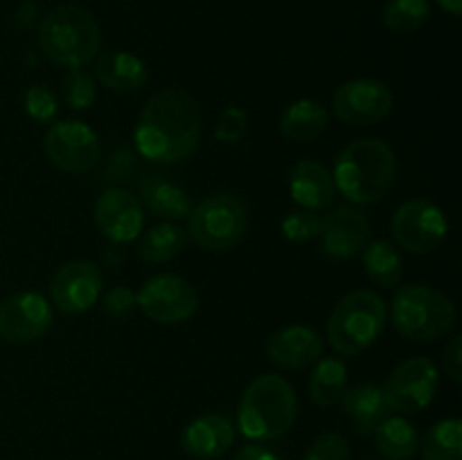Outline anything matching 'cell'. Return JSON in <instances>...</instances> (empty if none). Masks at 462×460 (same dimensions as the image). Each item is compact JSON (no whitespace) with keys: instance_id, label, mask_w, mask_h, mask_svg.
<instances>
[{"instance_id":"44dd1931","label":"cell","mask_w":462,"mask_h":460,"mask_svg":"<svg viewBox=\"0 0 462 460\" xmlns=\"http://www.w3.org/2000/svg\"><path fill=\"white\" fill-rule=\"evenodd\" d=\"M140 198L153 215L167 221H179L192 212V198L180 185L165 174H147L140 180Z\"/></svg>"},{"instance_id":"d4e9b609","label":"cell","mask_w":462,"mask_h":460,"mask_svg":"<svg viewBox=\"0 0 462 460\" xmlns=\"http://www.w3.org/2000/svg\"><path fill=\"white\" fill-rule=\"evenodd\" d=\"M347 391V370L346 363L337 356L316 361V368L310 379V397L320 409H329L341 401L343 392Z\"/></svg>"},{"instance_id":"4dcf8cb0","label":"cell","mask_w":462,"mask_h":460,"mask_svg":"<svg viewBox=\"0 0 462 460\" xmlns=\"http://www.w3.org/2000/svg\"><path fill=\"white\" fill-rule=\"evenodd\" d=\"M320 225H323V216L316 215V210H291L282 219V235L289 242L307 244L320 235Z\"/></svg>"},{"instance_id":"1f68e13d","label":"cell","mask_w":462,"mask_h":460,"mask_svg":"<svg viewBox=\"0 0 462 460\" xmlns=\"http://www.w3.org/2000/svg\"><path fill=\"white\" fill-rule=\"evenodd\" d=\"M23 106H25V113L34 122H41V124H48L57 117L59 104L57 97H54L52 90H48L45 86H30L23 95Z\"/></svg>"},{"instance_id":"3957f363","label":"cell","mask_w":462,"mask_h":460,"mask_svg":"<svg viewBox=\"0 0 462 460\" xmlns=\"http://www.w3.org/2000/svg\"><path fill=\"white\" fill-rule=\"evenodd\" d=\"M298 418L293 386L280 374H260L244 391L237 409L239 431L251 440H278Z\"/></svg>"},{"instance_id":"f546056e","label":"cell","mask_w":462,"mask_h":460,"mask_svg":"<svg viewBox=\"0 0 462 460\" xmlns=\"http://www.w3.org/2000/svg\"><path fill=\"white\" fill-rule=\"evenodd\" d=\"M61 95L68 106L81 111V108H88L95 104L97 86L84 68H70V72H66V77L61 79Z\"/></svg>"},{"instance_id":"4fadbf2b","label":"cell","mask_w":462,"mask_h":460,"mask_svg":"<svg viewBox=\"0 0 462 460\" xmlns=\"http://www.w3.org/2000/svg\"><path fill=\"white\" fill-rule=\"evenodd\" d=\"M332 106L346 124H377L393 111V93L379 79H352L334 93Z\"/></svg>"},{"instance_id":"4316f807","label":"cell","mask_w":462,"mask_h":460,"mask_svg":"<svg viewBox=\"0 0 462 460\" xmlns=\"http://www.w3.org/2000/svg\"><path fill=\"white\" fill-rule=\"evenodd\" d=\"M188 244V233L174 221L152 225L138 242V255L144 262H170Z\"/></svg>"},{"instance_id":"603a6c76","label":"cell","mask_w":462,"mask_h":460,"mask_svg":"<svg viewBox=\"0 0 462 460\" xmlns=\"http://www.w3.org/2000/svg\"><path fill=\"white\" fill-rule=\"evenodd\" d=\"M329 124V113L323 104L314 99H298L289 104L287 111L282 113L280 120V131L287 140L293 143H307L323 133Z\"/></svg>"},{"instance_id":"74e56055","label":"cell","mask_w":462,"mask_h":460,"mask_svg":"<svg viewBox=\"0 0 462 460\" xmlns=\"http://www.w3.org/2000/svg\"><path fill=\"white\" fill-rule=\"evenodd\" d=\"M233 460H278V455H275L273 451L264 449V446L246 445L235 454Z\"/></svg>"},{"instance_id":"ffe728a7","label":"cell","mask_w":462,"mask_h":460,"mask_svg":"<svg viewBox=\"0 0 462 460\" xmlns=\"http://www.w3.org/2000/svg\"><path fill=\"white\" fill-rule=\"evenodd\" d=\"M341 401L359 436H373L374 428L391 415V406L383 397L382 386H373V383L347 388Z\"/></svg>"},{"instance_id":"ac0fdd59","label":"cell","mask_w":462,"mask_h":460,"mask_svg":"<svg viewBox=\"0 0 462 460\" xmlns=\"http://www.w3.org/2000/svg\"><path fill=\"white\" fill-rule=\"evenodd\" d=\"M235 442V427L228 418L219 413L199 415L197 419L185 427L180 436V446L188 455L197 460H217Z\"/></svg>"},{"instance_id":"ba28073f","label":"cell","mask_w":462,"mask_h":460,"mask_svg":"<svg viewBox=\"0 0 462 460\" xmlns=\"http://www.w3.org/2000/svg\"><path fill=\"white\" fill-rule=\"evenodd\" d=\"M135 305L147 318L161 325L185 323L199 307V293L185 278L174 273H161L149 278L135 296Z\"/></svg>"},{"instance_id":"83f0119b","label":"cell","mask_w":462,"mask_h":460,"mask_svg":"<svg viewBox=\"0 0 462 460\" xmlns=\"http://www.w3.org/2000/svg\"><path fill=\"white\" fill-rule=\"evenodd\" d=\"M424 460H462V422L440 419L427 431L422 442Z\"/></svg>"},{"instance_id":"30bf717a","label":"cell","mask_w":462,"mask_h":460,"mask_svg":"<svg viewBox=\"0 0 462 460\" xmlns=\"http://www.w3.org/2000/svg\"><path fill=\"white\" fill-rule=\"evenodd\" d=\"M447 228L445 212L427 198L402 203L393 215V235L397 244L415 255L436 251L445 242Z\"/></svg>"},{"instance_id":"9a60e30c","label":"cell","mask_w":462,"mask_h":460,"mask_svg":"<svg viewBox=\"0 0 462 460\" xmlns=\"http://www.w3.org/2000/svg\"><path fill=\"white\" fill-rule=\"evenodd\" d=\"M95 224L106 239L129 244L140 235L144 224L143 206L129 189L111 188L95 201Z\"/></svg>"},{"instance_id":"cb8c5ba5","label":"cell","mask_w":462,"mask_h":460,"mask_svg":"<svg viewBox=\"0 0 462 460\" xmlns=\"http://www.w3.org/2000/svg\"><path fill=\"white\" fill-rule=\"evenodd\" d=\"M374 445L379 454L388 460H409L418 454L420 437L413 424L404 418H391L388 415L377 428H374Z\"/></svg>"},{"instance_id":"d590c367","label":"cell","mask_w":462,"mask_h":460,"mask_svg":"<svg viewBox=\"0 0 462 460\" xmlns=\"http://www.w3.org/2000/svg\"><path fill=\"white\" fill-rule=\"evenodd\" d=\"M442 365H445V373L449 374L451 382H462V336H454L447 343Z\"/></svg>"},{"instance_id":"e0dca14e","label":"cell","mask_w":462,"mask_h":460,"mask_svg":"<svg viewBox=\"0 0 462 460\" xmlns=\"http://www.w3.org/2000/svg\"><path fill=\"white\" fill-rule=\"evenodd\" d=\"M266 354L284 370H300L316 363L323 354V338L305 325H289L278 329L266 341Z\"/></svg>"},{"instance_id":"5bb4252c","label":"cell","mask_w":462,"mask_h":460,"mask_svg":"<svg viewBox=\"0 0 462 460\" xmlns=\"http://www.w3.org/2000/svg\"><path fill=\"white\" fill-rule=\"evenodd\" d=\"M52 325V307L36 291H21L0 302V338L9 343L39 341Z\"/></svg>"},{"instance_id":"8d00e7d4","label":"cell","mask_w":462,"mask_h":460,"mask_svg":"<svg viewBox=\"0 0 462 460\" xmlns=\"http://www.w3.org/2000/svg\"><path fill=\"white\" fill-rule=\"evenodd\" d=\"M36 16H39V9H36V5L23 3L21 7H18L16 16H14V23H16L18 30H30V27H34Z\"/></svg>"},{"instance_id":"9c48e42d","label":"cell","mask_w":462,"mask_h":460,"mask_svg":"<svg viewBox=\"0 0 462 460\" xmlns=\"http://www.w3.org/2000/svg\"><path fill=\"white\" fill-rule=\"evenodd\" d=\"M45 156L68 174H84L99 162L102 147L97 133L79 120L54 122L43 138Z\"/></svg>"},{"instance_id":"6da1fadb","label":"cell","mask_w":462,"mask_h":460,"mask_svg":"<svg viewBox=\"0 0 462 460\" xmlns=\"http://www.w3.org/2000/svg\"><path fill=\"white\" fill-rule=\"evenodd\" d=\"M201 111L189 93L162 88L144 104L135 126V144L147 161L180 162L201 143Z\"/></svg>"},{"instance_id":"f35d334b","label":"cell","mask_w":462,"mask_h":460,"mask_svg":"<svg viewBox=\"0 0 462 460\" xmlns=\"http://www.w3.org/2000/svg\"><path fill=\"white\" fill-rule=\"evenodd\" d=\"M438 5H440L442 9H447L451 16H460L462 14V0H438Z\"/></svg>"},{"instance_id":"52a82bcc","label":"cell","mask_w":462,"mask_h":460,"mask_svg":"<svg viewBox=\"0 0 462 460\" xmlns=\"http://www.w3.org/2000/svg\"><path fill=\"white\" fill-rule=\"evenodd\" d=\"M246 225V206L235 194L221 192L192 207L188 233L206 251H226L244 237Z\"/></svg>"},{"instance_id":"d6a6232c","label":"cell","mask_w":462,"mask_h":460,"mask_svg":"<svg viewBox=\"0 0 462 460\" xmlns=\"http://www.w3.org/2000/svg\"><path fill=\"white\" fill-rule=\"evenodd\" d=\"M305 460H350V445L338 433H323L311 442Z\"/></svg>"},{"instance_id":"7a4b0ae2","label":"cell","mask_w":462,"mask_h":460,"mask_svg":"<svg viewBox=\"0 0 462 460\" xmlns=\"http://www.w3.org/2000/svg\"><path fill=\"white\" fill-rule=\"evenodd\" d=\"M397 158L391 144L379 138H359L347 144L334 162V188L352 203L368 206L391 192Z\"/></svg>"},{"instance_id":"2e32d148","label":"cell","mask_w":462,"mask_h":460,"mask_svg":"<svg viewBox=\"0 0 462 460\" xmlns=\"http://www.w3.org/2000/svg\"><path fill=\"white\" fill-rule=\"evenodd\" d=\"M323 253L334 260H350L370 242V221L350 206H337L323 216L320 225Z\"/></svg>"},{"instance_id":"d6986e66","label":"cell","mask_w":462,"mask_h":460,"mask_svg":"<svg viewBox=\"0 0 462 460\" xmlns=\"http://www.w3.org/2000/svg\"><path fill=\"white\" fill-rule=\"evenodd\" d=\"M291 198L307 210H325L334 201V179L328 167L316 161H300L291 170L289 179Z\"/></svg>"},{"instance_id":"7c38bea8","label":"cell","mask_w":462,"mask_h":460,"mask_svg":"<svg viewBox=\"0 0 462 460\" xmlns=\"http://www.w3.org/2000/svg\"><path fill=\"white\" fill-rule=\"evenodd\" d=\"M102 271L90 260H72L63 264L50 282V298L63 314H84L97 305L102 296Z\"/></svg>"},{"instance_id":"8fae6325","label":"cell","mask_w":462,"mask_h":460,"mask_svg":"<svg viewBox=\"0 0 462 460\" xmlns=\"http://www.w3.org/2000/svg\"><path fill=\"white\" fill-rule=\"evenodd\" d=\"M391 410L400 413H418L427 409L438 391V368L433 361L418 356V359L402 361L388 374L382 386Z\"/></svg>"},{"instance_id":"7402d4cb","label":"cell","mask_w":462,"mask_h":460,"mask_svg":"<svg viewBox=\"0 0 462 460\" xmlns=\"http://www.w3.org/2000/svg\"><path fill=\"white\" fill-rule=\"evenodd\" d=\"M95 79L116 93H134L147 81V66L131 52H106L95 61Z\"/></svg>"},{"instance_id":"e575fe53","label":"cell","mask_w":462,"mask_h":460,"mask_svg":"<svg viewBox=\"0 0 462 460\" xmlns=\"http://www.w3.org/2000/svg\"><path fill=\"white\" fill-rule=\"evenodd\" d=\"M135 307V293L129 287H116L102 296L104 314L111 318H126Z\"/></svg>"},{"instance_id":"484cf974","label":"cell","mask_w":462,"mask_h":460,"mask_svg":"<svg viewBox=\"0 0 462 460\" xmlns=\"http://www.w3.org/2000/svg\"><path fill=\"white\" fill-rule=\"evenodd\" d=\"M402 255L397 253V248L393 246L386 239H374V242L365 244L364 251V269L365 275L373 280L374 284L383 289L397 287L402 280Z\"/></svg>"},{"instance_id":"5b68a950","label":"cell","mask_w":462,"mask_h":460,"mask_svg":"<svg viewBox=\"0 0 462 460\" xmlns=\"http://www.w3.org/2000/svg\"><path fill=\"white\" fill-rule=\"evenodd\" d=\"M391 318L404 338L431 343L454 329L456 307L438 289L427 284H406L393 298Z\"/></svg>"},{"instance_id":"836d02e7","label":"cell","mask_w":462,"mask_h":460,"mask_svg":"<svg viewBox=\"0 0 462 460\" xmlns=\"http://www.w3.org/2000/svg\"><path fill=\"white\" fill-rule=\"evenodd\" d=\"M248 129V115L246 111L237 106H230L228 111H224V115L217 122L215 135L219 143H239L244 138Z\"/></svg>"},{"instance_id":"8992f818","label":"cell","mask_w":462,"mask_h":460,"mask_svg":"<svg viewBox=\"0 0 462 460\" xmlns=\"http://www.w3.org/2000/svg\"><path fill=\"white\" fill-rule=\"evenodd\" d=\"M388 309L373 291H352L334 307L328 320L329 345L343 356H355L373 345L386 327Z\"/></svg>"},{"instance_id":"277c9868","label":"cell","mask_w":462,"mask_h":460,"mask_svg":"<svg viewBox=\"0 0 462 460\" xmlns=\"http://www.w3.org/2000/svg\"><path fill=\"white\" fill-rule=\"evenodd\" d=\"M102 34L93 14L75 5L54 7L41 18L39 45L48 59L68 68H81L97 57Z\"/></svg>"},{"instance_id":"f1b7e54d","label":"cell","mask_w":462,"mask_h":460,"mask_svg":"<svg viewBox=\"0 0 462 460\" xmlns=\"http://www.w3.org/2000/svg\"><path fill=\"white\" fill-rule=\"evenodd\" d=\"M429 0H388L383 7V23L391 32L411 34L429 21Z\"/></svg>"}]
</instances>
